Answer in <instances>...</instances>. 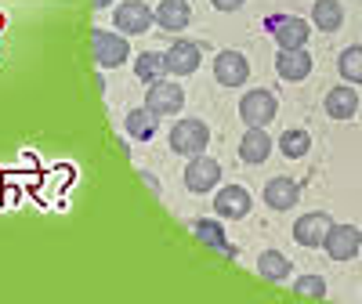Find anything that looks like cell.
Here are the masks:
<instances>
[{"instance_id":"obj_1","label":"cell","mask_w":362,"mask_h":304,"mask_svg":"<svg viewBox=\"0 0 362 304\" xmlns=\"http://www.w3.org/2000/svg\"><path fill=\"white\" fill-rule=\"evenodd\" d=\"M210 145V131L203 119H177V124L170 127V148L177 152V156H203Z\"/></svg>"},{"instance_id":"obj_2","label":"cell","mask_w":362,"mask_h":304,"mask_svg":"<svg viewBox=\"0 0 362 304\" xmlns=\"http://www.w3.org/2000/svg\"><path fill=\"white\" fill-rule=\"evenodd\" d=\"M276 112H279V102L264 87H254L239 98V119H243L247 127H268L272 119H276Z\"/></svg>"},{"instance_id":"obj_3","label":"cell","mask_w":362,"mask_h":304,"mask_svg":"<svg viewBox=\"0 0 362 304\" xmlns=\"http://www.w3.org/2000/svg\"><path fill=\"white\" fill-rule=\"evenodd\" d=\"M90 51H95V62L102 69H116L131 58V44L124 33H109V29H95L90 33Z\"/></svg>"},{"instance_id":"obj_4","label":"cell","mask_w":362,"mask_h":304,"mask_svg":"<svg viewBox=\"0 0 362 304\" xmlns=\"http://www.w3.org/2000/svg\"><path fill=\"white\" fill-rule=\"evenodd\" d=\"M181 105H185V87H181V83H174V80L148 83L145 109H153L156 116H174V112H181Z\"/></svg>"},{"instance_id":"obj_5","label":"cell","mask_w":362,"mask_h":304,"mask_svg":"<svg viewBox=\"0 0 362 304\" xmlns=\"http://www.w3.org/2000/svg\"><path fill=\"white\" fill-rule=\"evenodd\" d=\"M322 247H326V254L334 261H351L358 254V247H362V232L355 225H329Z\"/></svg>"},{"instance_id":"obj_6","label":"cell","mask_w":362,"mask_h":304,"mask_svg":"<svg viewBox=\"0 0 362 304\" xmlns=\"http://www.w3.org/2000/svg\"><path fill=\"white\" fill-rule=\"evenodd\" d=\"M163 58H167V73L170 76H192L199 69V62H203L199 44H192V40H174L163 51Z\"/></svg>"},{"instance_id":"obj_7","label":"cell","mask_w":362,"mask_h":304,"mask_svg":"<svg viewBox=\"0 0 362 304\" xmlns=\"http://www.w3.org/2000/svg\"><path fill=\"white\" fill-rule=\"evenodd\" d=\"M218 181H221V163L218 160H210V156H192L189 160V167H185L189 192H210V189H218Z\"/></svg>"},{"instance_id":"obj_8","label":"cell","mask_w":362,"mask_h":304,"mask_svg":"<svg viewBox=\"0 0 362 304\" xmlns=\"http://www.w3.org/2000/svg\"><path fill=\"white\" fill-rule=\"evenodd\" d=\"M112 22H116V29H124V33H148L153 8H148L145 0H124V4L112 11Z\"/></svg>"},{"instance_id":"obj_9","label":"cell","mask_w":362,"mask_h":304,"mask_svg":"<svg viewBox=\"0 0 362 304\" xmlns=\"http://www.w3.org/2000/svg\"><path fill=\"white\" fill-rule=\"evenodd\" d=\"M214 76H218V83H225V87H243L247 80H250V62L239 51H221L218 58H214Z\"/></svg>"},{"instance_id":"obj_10","label":"cell","mask_w":362,"mask_h":304,"mask_svg":"<svg viewBox=\"0 0 362 304\" xmlns=\"http://www.w3.org/2000/svg\"><path fill=\"white\" fill-rule=\"evenodd\" d=\"M272 33H276L279 51H300L312 37V25L305 18H297V15H279V25L272 29Z\"/></svg>"},{"instance_id":"obj_11","label":"cell","mask_w":362,"mask_h":304,"mask_svg":"<svg viewBox=\"0 0 362 304\" xmlns=\"http://www.w3.org/2000/svg\"><path fill=\"white\" fill-rule=\"evenodd\" d=\"M329 225H334V218L319 214V210H312V214H300L297 225H293V239L300 242V247H322Z\"/></svg>"},{"instance_id":"obj_12","label":"cell","mask_w":362,"mask_h":304,"mask_svg":"<svg viewBox=\"0 0 362 304\" xmlns=\"http://www.w3.org/2000/svg\"><path fill=\"white\" fill-rule=\"evenodd\" d=\"M214 210H218V218H247L250 214V192L243 185H225L214 196Z\"/></svg>"},{"instance_id":"obj_13","label":"cell","mask_w":362,"mask_h":304,"mask_svg":"<svg viewBox=\"0 0 362 304\" xmlns=\"http://www.w3.org/2000/svg\"><path fill=\"white\" fill-rule=\"evenodd\" d=\"M276 73L283 76V80H290V83H297V80H305L308 73H312V54L300 47V51H279L276 54Z\"/></svg>"},{"instance_id":"obj_14","label":"cell","mask_w":362,"mask_h":304,"mask_svg":"<svg viewBox=\"0 0 362 304\" xmlns=\"http://www.w3.org/2000/svg\"><path fill=\"white\" fill-rule=\"evenodd\" d=\"M153 18H156L160 29H167V33H177V29H185V25L192 22V8H189V0H163Z\"/></svg>"},{"instance_id":"obj_15","label":"cell","mask_w":362,"mask_h":304,"mask_svg":"<svg viewBox=\"0 0 362 304\" xmlns=\"http://www.w3.org/2000/svg\"><path fill=\"white\" fill-rule=\"evenodd\" d=\"M297 196H300L297 181H293V177H286V174L272 177L268 185H264V203H268L272 210H290V206L297 203Z\"/></svg>"},{"instance_id":"obj_16","label":"cell","mask_w":362,"mask_h":304,"mask_svg":"<svg viewBox=\"0 0 362 304\" xmlns=\"http://www.w3.org/2000/svg\"><path fill=\"white\" fill-rule=\"evenodd\" d=\"M268 152H272V138L264 127H250L243 134V141H239V160L243 163H264Z\"/></svg>"},{"instance_id":"obj_17","label":"cell","mask_w":362,"mask_h":304,"mask_svg":"<svg viewBox=\"0 0 362 304\" xmlns=\"http://www.w3.org/2000/svg\"><path fill=\"white\" fill-rule=\"evenodd\" d=\"M358 112V95L355 87H329L326 90V116L334 119H351Z\"/></svg>"},{"instance_id":"obj_18","label":"cell","mask_w":362,"mask_h":304,"mask_svg":"<svg viewBox=\"0 0 362 304\" xmlns=\"http://www.w3.org/2000/svg\"><path fill=\"white\" fill-rule=\"evenodd\" d=\"M156 124H160V116L153 112V109H131L127 116H124V127H127V134L131 138H138V141H148L156 134Z\"/></svg>"},{"instance_id":"obj_19","label":"cell","mask_w":362,"mask_h":304,"mask_svg":"<svg viewBox=\"0 0 362 304\" xmlns=\"http://www.w3.org/2000/svg\"><path fill=\"white\" fill-rule=\"evenodd\" d=\"M192 232H196V239H199V242H206L210 250H221L225 257H235V247H228V239H225V232H221V225H218V221L199 218V221H192Z\"/></svg>"},{"instance_id":"obj_20","label":"cell","mask_w":362,"mask_h":304,"mask_svg":"<svg viewBox=\"0 0 362 304\" xmlns=\"http://www.w3.org/2000/svg\"><path fill=\"white\" fill-rule=\"evenodd\" d=\"M312 22H315V29H322V33H337L341 22H344V8L337 4V0H315Z\"/></svg>"},{"instance_id":"obj_21","label":"cell","mask_w":362,"mask_h":304,"mask_svg":"<svg viewBox=\"0 0 362 304\" xmlns=\"http://www.w3.org/2000/svg\"><path fill=\"white\" fill-rule=\"evenodd\" d=\"M134 73H138V80H145V83H156V80L167 76V58H163L160 51H141V54L134 58Z\"/></svg>"},{"instance_id":"obj_22","label":"cell","mask_w":362,"mask_h":304,"mask_svg":"<svg viewBox=\"0 0 362 304\" xmlns=\"http://www.w3.org/2000/svg\"><path fill=\"white\" fill-rule=\"evenodd\" d=\"M257 271H261L268 283H283V279L290 276V261H286V254H279V250H264V254L257 257Z\"/></svg>"},{"instance_id":"obj_23","label":"cell","mask_w":362,"mask_h":304,"mask_svg":"<svg viewBox=\"0 0 362 304\" xmlns=\"http://www.w3.org/2000/svg\"><path fill=\"white\" fill-rule=\"evenodd\" d=\"M276 145L283 148V156H286V160H300V156H308L312 138H308V131H286Z\"/></svg>"},{"instance_id":"obj_24","label":"cell","mask_w":362,"mask_h":304,"mask_svg":"<svg viewBox=\"0 0 362 304\" xmlns=\"http://www.w3.org/2000/svg\"><path fill=\"white\" fill-rule=\"evenodd\" d=\"M337 69H341V76L348 83H362V47H344Z\"/></svg>"},{"instance_id":"obj_25","label":"cell","mask_w":362,"mask_h":304,"mask_svg":"<svg viewBox=\"0 0 362 304\" xmlns=\"http://www.w3.org/2000/svg\"><path fill=\"white\" fill-rule=\"evenodd\" d=\"M293 293L300 300H322L326 297V279H319V276H297Z\"/></svg>"},{"instance_id":"obj_26","label":"cell","mask_w":362,"mask_h":304,"mask_svg":"<svg viewBox=\"0 0 362 304\" xmlns=\"http://www.w3.org/2000/svg\"><path fill=\"white\" fill-rule=\"evenodd\" d=\"M210 8H218V11H239V8H243V0H210Z\"/></svg>"},{"instance_id":"obj_27","label":"cell","mask_w":362,"mask_h":304,"mask_svg":"<svg viewBox=\"0 0 362 304\" xmlns=\"http://www.w3.org/2000/svg\"><path fill=\"white\" fill-rule=\"evenodd\" d=\"M141 177H145V181H148V185H153V192H160V181H156V177H153V174H148V170H141Z\"/></svg>"},{"instance_id":"obj_28","label":"cell","mask_w":362,"mask_h":304,"mask_svg":"<svg viewBox=\"0 0 362 304\" xmlns=\"http://www.w3.org/2000/svg\"><path fill=\"white\" fill-rule=\"evenodd\" d=\"M112 4V0H95V8H109Z\"/></svg>"}]
</instances>
